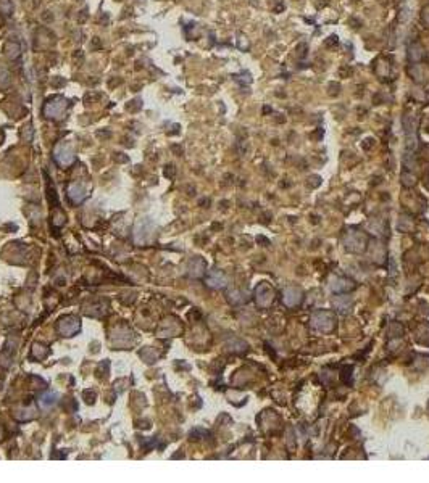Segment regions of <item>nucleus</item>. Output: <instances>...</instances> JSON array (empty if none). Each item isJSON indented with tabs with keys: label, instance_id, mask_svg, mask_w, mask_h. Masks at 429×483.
<instances>
[{
	"label": "nucleus",
	"instance_id": "2",
	"mask_svg": "<svg viewBox=\"0 0 429 483\" xmlns=\"http://www.w3.org/2000/svg\"><path fill=\"white\" fill-rule=\"evenodd\" d=\"M300 301V292L297 288H292V287H289L286 288V292H284V303H286L287 306H294V305H297Z\"/></svg>",
	"mask_w": 429,
	"mask_h": 483
},
{
	"label": "nucleus",
	"instance_id": "3",
	"mask_svg": "<svg viewBox=\"0 0 429 483\" xmlns=\"http://www.w3.org/2000/svg\"><path fill=\"white\" fill-rule=\"evenodd\" d=\"M55 158H57V161L60 163V165H69V163L73 161V153L69 152L66 147H60V148H57Z\"/></svg>",
	"mask_w": 429,
	"mask_h": 483
},
{
	"label": "nucleus",
	"instance_id": "5",
	"mask_svg": "<svg viewBox=\"0 0 429 483\" xmlns=\"http://www.w3.org/2000/svg\"><path fill=\"white\" fill-rule=\"evenodd\" d=\"M2 3H3V5H2V10H3V13H7V15H8V11L11 10V5L7 2V0H2Z\"/></svg>",
	"mask_w": 429,
	"mask_h": 483
},
{
	"label": "nucleus",
	"instance_id": "4",
	"mask_svg": "<svg viewBox=\"0 0 429 483\" xmlns=\"http://www.w3.org/2000/svg\"><path fill=\"white\" fill-rule=\"evenodd\" d=\"M20 45L18 44H15V42H11V44H8V52H7V54H8V57H11V58H16V57H20Z\"/></svg>",
	"mask_w": 429,
	"mask_h": 483
},
{
	"label": "nucleus",
	"instance_id": "1",
	"mask_svg": "<svg viewBox=\"0 0 429 483\" xmlns=\"http://www.w3.org/2000/svg\"><path fill=\"white\" fill-rule=\"evenodd\" d=\"M66 107V100L63 97H52L50 100H47L44 107V113L49 116V118H59L63 113V110Z\"/></svg>",
	"mask_w": 429,
	"mask_h": 483
}]
</instances>
